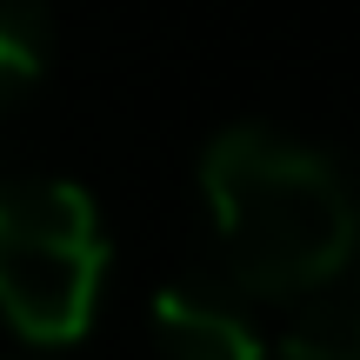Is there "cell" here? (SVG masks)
<instances>
[{"label":"cell","mask_w":360,"mask_h":360,"mask_svg":"<svg viewBox=\"0 0 360 360\" xmlns=\"http://www.w3.org/2000/svg\"><path fill=\"white\" fill-rule=\"evenodd\" d=\"M200 187L240 294H307L354 254V193L321 147L274 127H227L200 154Z\"/></svg>","instance_id":"cell-1"},{"label":"cell","mask_w":360,"mask_h":360,"mask_svg":"<svg viewBox=\"0 0 360 360\" xmlns=\"http://www.w3.org/2000/svg\"><path fill=\"white\" fill-rule=\"evenodd\" d=\"M154 347L160 360H267L260 327L214 281H174L154 294Z\"/></svg>","instance_id":"cell-3"},{"label":"cell","mask_w":360,"mask_h":360,"mask_svg":"<svg viewBox=\"0 0 360 360\" xmlns=\"http://www.w3.org/2000/svg\"><path fill=\"white\" fill-rule=\"evenodd\" d=\"M47 67V0H0V94H20Z\"/></svg>","instance_id":"cell-4"},{"label":"cell","mask_w":360,"mask_h":360,"mask_svg":"<svg viewBox=\"0 0 360 360\" xmlns=\"http://www.w3.org/2000/svg\"><path fill=\"white\" fill-rule=\"evenodd\" d=\"M107 281L101 207L74 180L0 187V321L34 347L87 334Z\"/></svg>","instance_id":"cell-2"},{"label":"cell","mask_w":360,"mask_h":360,"mask_svg":"<svg viewBox=\"0 0 360 360\" xmlns=\"http://www.w3.org/2000/svg\"><path fill=\"white\" fill-rule=\"evenodd\" d=\"M281 360H360V321L347 300H321L307 307L281 340Z\"/></svg>","instance_id":"cell-5"}]
</instances>
